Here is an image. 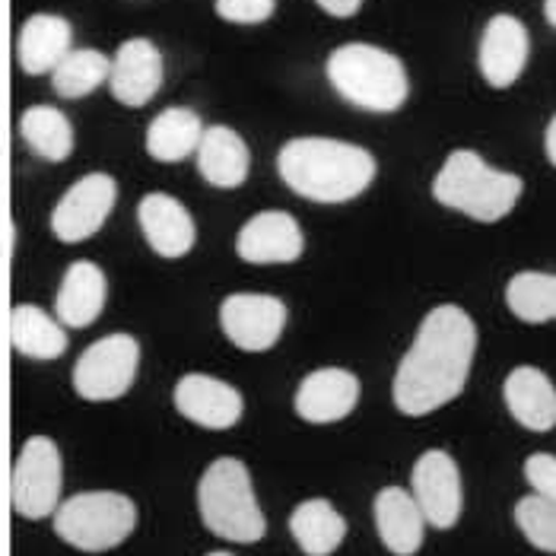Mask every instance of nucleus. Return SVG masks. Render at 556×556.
I'll use <instances>...</instances> for the list:
<instances>
[{"instance_id":"f257e3e1","label":"nucleus","mask_w":556,"mask_h":556,"mask_svg":"<svg viewBox=\"0 0 556 556\" xmlns=\"http://www.w3.org/2000/svg\"><path fill=\"white\" fill-rule=\"evenodd\" d=\"M473 353L477 325L471 315L452 302L435 305L394 372V407L407 417H427L455 401L468 386Z\"/></svg>"},{"instance_id":"f03ea898","label":"nucleus","mask_w":556,"mask_h":556,"mask_svg":"<svg viewBox=\"0 0 556 556\" xmlns=\"http://www.w3.org/2000/svg\"><path fill=\"white\" fill-rule=\"evenodd\" d=\"M376 156L334 137H296L283 143L277 172L290 191L315 204H346L376 181Z\"/></svg>"},{"instance_id":"7ed1b4c3","label":"nucleus","mask_w":556,"mask_h":556,"mask_svg":"<svg viewBox=\"0 0 556 556\" xmlns=\"http://www.w3.org/2000/svg\"><path fill=\"white\" fill-rule=\"evenodd\" d=\"M525 181L513 172L486 166L480 153L455 150L432 178V198L458 214L471 216L477 223H500L513 214Z\"/></svg>"},{"instance_id":"20e7f679","label":"nucleus","mask_w":556,"mask_h":556,"mask_svg":"<svg viewBox=\"0 0 556 556\" xmlns=\"http://www.w3.org/2000/svg\"><path fill=\"white\" fill-rule=\"evenodd\" d=\"M328 80L350 105L379 115L397 112L410 92V80L401 58L366 42H350L331 51Z\"/></svg>"},{"instance_id":"39448f33","label":"nucleus","mask_w":556,"mask_h":556,"mask_svg":"<svg viewBox=\"0 0 556 556\" xmlns=\"http://www.w3.org/2000/svg\"><path fill=\"white\" fill-rule=\"evenodd\" d=\"M201 521L216 538L232 544H257L267 531L252 486V473L239 458H216L198 483Z\"/></svg>"},{"instance_id":"423d86ee","label":"nucleus","mask_w":556,"mask_h":556,"mask_svg":"<svg viewBox=\"0 0 556 556\" xmlns=\"http://www.w3.org/2000/svg\"><path fill=\"white\" fill-rule=\"evenodd\" d=\"M137 528V506L125 493L89 490L77 493L54 513V534L84 554H105L125 544Z\"/></svg>"},{"instance_id":"0eeeda50","label":"nucleus","mask_w":556,"mask_h":556,"mask_svg":"<svg viewBox=\"0 0 556 556\" xmlns=\"http://www.w3.org/2000/svg\"><path fill=\"white\" fill-rule=\"evenodd\" d=\"M61 486H64V465L54 439L33 435L26 439L13 477H10V503L13 513L29 521H42L58 513L61 506Z\"/></svg>"},{"instance_id":"6e6552de","label":"nucleus","mask_w":556,"mask_h":556,"mask_svg":"<svg viewBox=\"0 0 556 556\" xmlns=\"http://www.w3.org/2000/svg\"><path fill=\"white\" fill-rule=\"evenodd\" d=\"M140 369V343L134 334H109L89 343L74 366V391L84 401H118L125 397Z\"/></svg>"},{"instance_id":"1a4fd4ad","label":"nucleus","mask_w":556,"mask_h":556,"mask_svg":"<svg viewBox=\"0 0 556 556\" xmlns=\"http://www.w3.org/2000/svg\"><path fill=\"white\" fill-rule=\"evenodd\" d=\"M118 181L109 172H89L77 178L51 211V232L64 245H80L92 239L115 211Z\"/></svg>"},{"instance_id":"9d476101","label":"nucleus","mask_w":556,"mask_h":556,"mask_svg":"<svg viewBox=\"0 0 556 556\" xmlns=\"http://www.w3.org/2000/svg\"><path fill=\"white\" fill-rule=\"evenodd\" d=\"M410 496L420 506L427 525L448 531L458 525L465 509V490H462V471L455 458L442 448H429L417 458L410 473Z\"/></svg>"},{"instance_id":"9b49d317","label":"nucleus","mask_w":556,"mask_h":556,"mask_svg":"<svg viewBox=\"0 0 556 556\" xmlns=\"http://www.w3.org/2000/svg\"><path fill=\"white\" fill-rule=\"evenodd\" d=\"M219 328L232 346L264 353L280 341L287 328V305L267 293H232L219 305Z\"/></svg>"},{"instance_id":"f8f14e48","label":"nucleus","mask_w":556,"mask_h":556,"mask_svg":"<svg viewBox=\"0 0 556 556\" xmlns=\"http://www.w3.org/2000/svg\"><path fill=\"white\" fill-rule=\"evenodd\" d=\"M172 401L185 420H191L194 427L216 429V432L232 429L245 414V401H242L239 388H232L223 379H214V376H204V372L181 376L172 391Z\"/></svg>"},{"instance_id":"ddd939ff","label":"nucleus","mask_w":556,"mask_h":556,"mask_svg":"<svg viewBox=\"0 0 556 556\" xmlns=\"http://www.w3.org/2000/svg\"><path fill=\"white\" fill-rule=\"evenodd\" d=\"M305 252L296 216L287 211L255 214L236 236V255L249 264H293Z\"/></svg>"},{"instance_id":"4468645a","label":"nucleus","mask_w":556,"mask_h":556,"mask_svg":"<svg viewBox=\"0 0 556 556\" xmlns=\"http://www.w3.org/2000/svg\"><path fill=\"white\" fill-rule=\"evenodd\" d=\"M137 223H140V232H143L147 245L156 255L169 257V261L185 257L198 242L194 216L188 214V207L181 201H175L172 194H163V191H153V194L140 198Z\"/></svg>"},{"instance_id":"2eb2a0df","label":"nucleus","mask_w":556,"mask_h":556,"mask_svg":"<svg viewBox=\"0 0 556 556\" xmlns=\"http://www.w3.org/2000/svg\"><path fill=\"white\" fill-rule=\"evenodd\" d=\"M528 51H531V39H528V29L521 26V20H515L509 13L493 16L483 29L480 51H477L483 80L493 89L513 86L528 64Z\"/></svg>"},{"instance_id":"dca6fc26","label":"nucleus","mask_w":556,"mask_h":556,"mask_svg":"<svg viewBox=\"0 0 556 556\" xmlns=\"http://www.w3.org/2000/svg\"><path fill=\"white\" fill-rule=\"evenodd\" d=\"M359 404V379L346 369L328 366L308 372L296 388V414L305 424H338Z\"/></svg>"},{"instance_id":"f3484780","label":"nucleus","mask_w":556,"mask_h":556,"mask_svg":"<svg viewBox=\"0 0 556 556\" xmlns=\"http://www.w3.org/2000/svg\"><path fill=\"white\" fill-rule=\"evenodd\" d=\"M160 86H163L160 48L150 39H128L112 58V71H109L112 96L128 109H140L160 92Z\"/></svg>"},{"instance_id":"a211bd4d","label":"nucleus","mask_w":556,"mask_h":556,"mask_svg":"<svg viewBox=\"0 0 556 556\" xmlns=\"http://www.w3.org/2000/svg\"><path fill=\"white\" fill-rule=\"evenodd\" d=\"M109 300V280L99 264L92 261H74L58 287L54 296V315L64 328H89Z\"/></svg>"},{"instance_id":"6ab92c4d","label":"nucleus","mask_w":556,"mask_h":556,"mask_svg":"<svg viewBox=\"0 0 556 556\" xmlns=\"http://www.w3.org/2000/svg\"><path fill=\"white\" fill-rule=\"evenodd\" d=\"M376 531L388 547V554L394 556H414L424 547L427 538V518L420 513V506L414 503L410 490L404 486H386L376 496Z\"/></svg>"},{"instance_id":"aec40b11","label":"nucleus","mask_w":556,"mask_h":556,"mask_svg":"<svg viewBox=\"0 0 556 556\" xmlns=\"http://www.w3.org/2000/svg\"><path fill=\"white\" fill-rule=\"evenodd\" d=\"M74 45V29L64 16L54 13H36L23 23L20 39H16V58L20 67L29 77L51 74L71 51Z\"/></svg>"},{"instance_id":"412c9836","label":"nucleus","mask_w":556,"mask_h":556,"mask_svg":"<svg viewBox=\"0 0 556 556\" xmlns=\"http://www.w3.org/2000/svg\"><path fill=\"white\" fill-rule=\"evenodd\" d=\"M506 407L515 420L531 432H551L556 427V386L538 366H518L503 386Z\"/></svg>"},{"instance_id":"4be33fe9","label":"nucleus","mask_w":556,"mask_h":556,"mask_svg":"<svg viewBox=\"0 0 556 556\" xmlns=\"http://www.w3.org/2000/svg\"><path fill=\"white\" fill-rule=\"evenodd\" d=\"M198 169H201L207 185L223 188V191L245 185L249 169H252L249 143L226 125L204 128V137L198 143Z\"/></svg>"},{"instance_id":"5701e85b","label":"nucleus","mask_w":556,"mask_h":556,"mask_svg":"<svg viewBox=\"0 0 556 556\" xmlns=\"http://www.w3.org/2000/svg\"><path fill=\"white\" fill-rule=\"evenodd\" d=\"M10 343L26 359H58L67 353V328L39 305H16L10 315Z\"/></svg>"},{"instance_id":"b1692460","label":"nucleus","mask_w":556,"mask_h":556,"mask_svg":"<svg viewBox=\"0 0 556 556\" xmlns=\"http://www.w3.org/2000/svg\"><path fill=\"white\" fill-rule=\"evenodd\" d=\"M290 534L305 556H331L346 538V518L328 500H305L290 515Z\"/></svg>"},{"instance_id":"393cba45","label":"nucleus","mask_w":556,"mask_h":556,"mask_svg":"<svg viewBox=\"0 0 556 556\" xmlns=\"http://www.w3.org/2000/svg\"><path fill=\"white\" fill-rule=\"evenodd\" d=\"M204 137V125L201 115L191 109H166L160 112L150 128H147V153L156 163H181L191 153H198V143Z\"/></svg>"},{"instance_id":"a878e982","label":"nucleus","mask_w":556,"mask_h":556,"mask_svg":"<svg viewBox=\"0 0 556 556\" xmlns=\"http://www.w3.org/2000/svg\"><path fill=\"white\" fill-rule=\"evenodd\" d=\"M20 134L36 156L48 163H64L74 153V125L54 105H33L20 118Z\"/></svg>"},{"instance_id":"bb28decb","label":"nucleus","mask_w":556,"mask_h":556,"mask_svg":"<svg viewBox=\"0 0 556 556\" xmlns=\"http://www.w3.org/2000/svg\"><path fill=\"white\" fill-rule=\"evenodd\" d=\"M506 305L525 325L556 321V274L521 270L506 287Z\"/></svg>"},{"instance_id":"cd10ccee","label":"nucleus","mask_w":556,"mask_h":556,"mask_svg":"<svg viewBox=\"0 0 556 556\" xmlns=\"http://www.w3.org/2000/svg\"><path fill=\"white\" fill-rule=\"evenodd\" d=\"M112 61L96 48H71L67 58L51 71V86L61 99H84L109 84Z\"/></svg>"},{"instance_id":"c85d7f7f","label":"nucleus","mask_w":556,"mask_h":556,"mask_svg":"<svg viewBox=\"0 0 556 556\" xmlns=\"http://www.w3.org/2000/svg\"><path fill=\"white\" fill-rule=\"evenodd\" d=\"M515 525L525 534V541L544 554H556V503L538 493L518 500L515 506Z\"/></svg>"},{"instance_id":"c756f323","label":"nucleus","mask_w":556,"mask_h":556,"mask_svg":"<svg viewBox=\"0 0 556 556\" xmlns=\"http://www.w3.org/2000/svg\"><path fill=\"white\" fill-rule=\"evenodd\" d=\"M277 0H216V13L236 26H257L274 16Z\"/></svg>"},{"instance_id":"7c9ffc66","label":"nucleus","mask_w":556,"mask_h":556,"mask_svg":"<svg viewBox=\"0 0 556 556\" xmlns=\"http://www.w3.org/2000/svg\"><path fill=\"white\" fill-rule=\"evenodd\" d=\"M525 480L531 483V490L544 500H554L556 503V455L547 452H534L528 462H525Z\"/></svg>"},{"instance_id":"2f4dec72","label":"nucleus","mask_w":556,"mask_h":556,"mask_svg":"<svg viewBox=\"0 0 556 556\" xmlns=\"http://www.w3.org/2000/svg\"><path fill=\"white\" fill-rule=\"evenodd\" d=\"M325 13H331V16H338V20H346V16H353L359 7H363V0H315Z\"/></svg>"},{"instance_id":"473e14b6","label":"nucleus","mask_w":556,"mask_h":556,"mask_svg":"<svg viewBox=\"0 0 556 556\" xmlns=\"http://www.w3.org/2000/svg\"><path fill=\"white\" fill-rule=\"evenodd\" d=\"M544 150H547V160L556 166V115L554 122L547 125V134H544Z\"/></svg>"},{"instance_id":"72a5a7b5","label":"nucleus","mask_w":556,"mask_h":556,"mask_svg":"<svg viewBox=\"0 0 556 556\" xmlns=\"http://www.w3.org/2000/svg\"><path fill=\"white\" fill-rule=\"evenodd\" d=\"M544 16L551 26H556V0H544Z\"/></svg>"},{"instance_id":"f704fd0d","label":"nucleus","mask_w":556,"mask_h":556,"mask_svg":"<svg viewBox=\"0 0 556 556\" xmlns=\"http://www.w3.org/2000/svg\"><path fill=\"white\" fill-rule=\"evenodd\" d=\"M207 556H232V554H223V551H216V554H207Z\"/></svg>"}]
</instances>
